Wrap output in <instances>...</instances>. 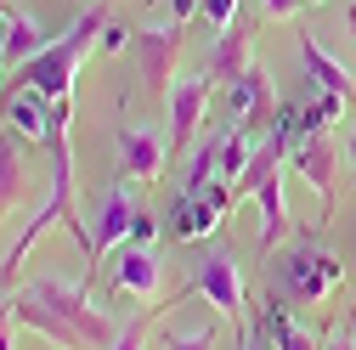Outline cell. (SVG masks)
<instances>
[{"mask_svg": "<svg viewBox=\"0 0 356 350\" xmlns=\"http://www.w3.org/2000/svg\"><path fill=\"white\" fill-rule=\"evenodd\" d=\"M102 28H108V12H102V6H85V12L68 23L63 40H51V46L40 51L29 68H17L23 85L40 91L46 102H68V97H74V79H79V62H85V51L102 40Z\"/></svg>", "mask_w": 356, "mask_h": 350, "instance_id": "6da1fadb", "label": "cell"}, {"mask_svg": "<svg viewBox=\"0 0 356 350\" xmlns=\"http://www.w3.org/2000/svg\"><path fill=\"white\" fill-rule=\"evenodd\" d=\"M40 305H51V311L85 339V350H113V322L97 311V305H91V283H63V277H40L34 288H29Z\"/></svg>", "mask_w": 356, "mask_h": 350, "instance_id": "7a4b0ae2", "label": "cell"}, {"mask_svg": "<svg viewBox=\"0 0 356 350\" xmlns=\"http://www.w3.org/2000/svg\"><path fill=\"white\" fill-rule=\"evenodd\" d=\"M277 283L305 299V305H323L339 283H345V260L328 254V249H311V243H294L289 254H277Z\"/></svg>", "mask_w": 356, "mask_h": 350, "instance_id": "3957f363", "label": "cell"}, {"mask_svg": "<svg viewBox=\"0 0 356 350\" xmlns=\"http://www.w3.org/2000/svg\"><path fill=\"white\" fill-rule=\"evenodd\" d=\"M193 294H204L215 311L227 317V322H238V333L249 339V294H243V272H238V260H232L227 249L198 260V272H193Z\"/></svg>", "mask_w": 356, "mask_h": 350, "instance_id": "277c9868", "label": "cell"}, {"mask_svg": "<svg viewBox=\"0 0 356 350\" xmlns=\"http://www.w3.org/2000/svg\"><path fill=\"white\" fill-rule=\"evenodd\" d=\"M232 203H238V192L227 181H209L204 192H181V198L170 203V232L181 238V243H198V238H209L232 215Z\"/></svg>", "mask_w": 356, "mask_h": 350, "instance_id": "5b68a950", "label": "cell"}, {"mask_svg": "<svg viewBox=\"0 0 356 350\" xmlns=\"http://www.w3.org/2000/svg\"><path fill=\"white\" fill-rule=\"evenodd\" d=\"M113 153L130 181H159L170 158V136H159V124H113Z\"/></svg>", "mask_w": 356, "mask_h": 350, "instance_id": "8992f818", "label": "cell"}, {"mask_svg": "<svg viewBox=\"0 0 356 350\" xmlns=\"http://www.w3.org/2000/svg\"><path fill=\"white\" fill-rule=\"evenodd\" d=\"M227 97H232V124L254 130V136H266V130H272V119H277V108H283L272 74H266L260 62H249V74L227 85Z\"/></svg>", "mask_w": 356, "mask_h": 350, "instance_id": "52a82bcc", "label": "cell"}, {"mask_svg": "<svg viewBox=\"0 0 356 350\" xmlns=\"http://www.w3.org/2000/svg\"><path fill=\"white\" fill-rule=\"evenodd\" d=\"M209 97H215V79H209L204 68L170 85V153H175V147H187V142L198 136V124H204V108H209Z\"/></svg>", "mask_w": 356, "mask_h": 350, "instance_id": "ba28073f", "label": "cell"}, {"mask_svg": "<svg viewBox=\"0 0 356 350\" xmlns=\"http://www.w3.org/2000/svg\"><path fill=\"white\" fill-rule=\"evenodd\" d=\"M289 169L300 175V181L317 192V203H323V215H334V169H339V153H334V142L328 136H305L294 153H289Z\"/></svg>", "mask_w": 356, "mask_h": 350, "instance_id": "9c48e42d", "label": "cell"}, {"mask_svg": "<svg viewBox=\"0 0 356 350\" xmlns=\"http://www.w3.org/2000/svg\"><path fill=\"white\" fill-rule=\"evenodd\" d=\"M136 203H130V192L124 187H108L102 198H97V221H91V249L97 254H108V249H124L130 243V226H136ZM91 277H97V260H91Z\"/></svg>", "mask_w": 356, "mask_h": 350, "instance_id": "30bf717a", "label": "cell"}, {"mask_svg": "<svg viewBox=\"0 0 356 350\" xmlns=\"http://www.w3.org/2000/svg\"><path fill=\"white\" fill-rule=\"evenodd\" d=\"M159 283H164L159 249H142V243L113 249V288H119V294H130V299H159Z\"/></svg>", "mask_w": 356, "mask_h": 350, "instance_id": "8fae6325", "label": "cell"}, {"mask_svg": "<svg viewBox=\"0 0 356 350\" xmlns=\"http://www.w3.org/2000/svg\"><path fill=\"white\" fill-rule=\"evenodd\" d=\"M181 23H159V28H142L136 34V62H142V79L147 85H170L175 74V57H181Z\"/></svg>", "mask_w": 356, "mask_h": 350, "instance_id": "7c38bea8", "label": "cell"}, {"mask_svg": "<svg viewBox=\"0 0 356 350\" xmlns=\"http://www.w3.org/2000/svg\"><path fill=\"white\" fill-rule=\"evenodd\" d=\"M51 108L57 102H46L40 91H12L0 102V124H6L12 136H23V142H46L51 136Z\"/></svg>", "mask_w": 356, "mask_h": 350, "instance_id": "4fadbf2b", "label": "cell"}, {"mask_svg": "<svg viewBox=\"0 0 356 350\" xmlns=\"http://www.w3.org/2000/svg\"><path fill=\"white\" fill-rule=\"evenodd\" d=\"M0 46H6V68H29L40 51L51 46V40H46V28H40V17L12 12L6 23H0Z\"/></svg>", "mask_w": 356, "mask_h": 350, "instance_id": "5bb4252c", "label": "cell"}, {"mask_svg": "<svg viewBox=\"0 0 356 350\" xmlns=\"http://www.w3.org/2000/svg\"><path fill=\"white\" fill-rule=\"evenodd\" d=\"M12 317H17L23 328H34V333H46L57 350H85V339H79V333L51 311V305H40L34 294H17V299H12Z\"/></svg>", "mask_w": 356, "mask_h": 350, "instance_id": "9a60e30c", "label": "cell"}, {"mask_svg": "<svg viewBox=\"0 0 356 350\" xmlns=\"http://www.w3.org/2000/svg\"><path fill=\"white\" fill-rule=\"evenodd\" d=\"M300 57H305L311 79H317L328 97H345V102L356 97V85H350V68H345L339 57H328V51H323V40H317V34H300Z\"/></svg>", "mask_w": 356, "mask_h": 350, "instance_id": "2e32d148", "label": "cell"}, {"mask_svg": "<svg viewBox=\"0 0 356 350\" xmlns=\"http://www.w3.org/2000/svg\"><path fill=\"white\" fill-rule=\"evenodd\" d=\"M289 187H283V169L272 175V181H260V192H254V209H260V249H277L283 243V232H289V198H283Z\"/></svg>", "mask_w": 356, "mask_h": 350, "instance_id": "e0dca14e", "label": "cell"}, {"mask_svg": "<svg viewBox=\"0 0 356 350\" xmlns=\"http://www.w3.org/2000/svg\"><path fill=\"white\" fill-rule=\"evenodd\" d=\"M249 62H254V57H249V28H227V34L215 40V51H209V68H204V74L232 85V79L249 74Z\"/></svg>", "mask_w": 356, "mask_h": 350, "instance_id": "ac0fdd59", "label": "cell"}, {"mask_svg": "<svg viewBox=\"0 0 356 350\" xmlns=\"http://www.w3.org/2000/svg\"><path fill=\"white\" fill-rule=\"evenodd\" d=\"M266 333H272V350H328V339L305 333V328L289 317V305H283V299L266 305Z\"/></svg>", "mask_w": 356, "mask_h": 350, "instance_id": "d6986e66", "label": "cell"}, {"mask_svg": "<svg viewBox=\"0 0 356 350\" xmlns=\"http://www.w3.org/2000/svg\"><path fill=\"white\" fill-rule=\"evenodd\" d=\"M23 203V158L12 130H0V209H17Z\"/></svg>", "mask_w": 356, "mask_h": 350, "instance_id": "ffe728a7", "label": "cell"}, {"mask_svg": "<svg viewBox=\"0 0 356 350\" xmlns=\"http://www.w3.org/2000/svg\"><path fill=\"white\" fill-rule=\"evenodd\" d=\"M283 158H289L283 147H272V142H260V147H254V158H249V169L238 175V187H232V192H238V198H254V192H260V181H272Z\"/></svg>", "mask_w": 356, "mask_h": 350, "instance_id": "44dd1931", "label": "cell"}, {"mask_svg": "<svg viewBox=\"0 0 356 350\" xmlns=\"http://www.w3.org/2000/svg\"><path fill=\"white\" fill-rule=\"evenodd\" d=\"M339 108H345V97H328V91H323L317 102L305 108V136H323V130L339 119Z\"/></svg>", "mask_w": 356, "mask_h": 350, "instance_id": "7402d4cb", "label": "cell"}, {"mask_svg": "<svg viewBox=\"0 0 356 350\" xmlns=\"http://www.w3.org/2000/svg\"><path fill=\"white\" fill-rule=\"evenodd\" d=\"M164 350H215V328H164Z\"/></svg>", "mask_w": 356, "mask_h": 350, "instance_id": "603a6c76", "label": "cell"}, {"mask_svg": "<svg viewBox=\"0 0 356 350\" xmlns=\"http://www.w3.org/2000/svg\"><path fill=\"white\" fill-rule=\"evenodd\" d=\"M204 17H209V28H215V34L238 28V0H204Z\"/></svg>", "mask_w": 356, "mask_h": 350, "instance_id": "cb8c5ba5", "label": "cell"}, {"mask_svg": "<svg viewBox=\"0 0 356 350\" xmlns=\"http://www.w3.org/2000/svg\"><path fill=\"white\" fill-rule=\"evenodd\" d=\"M147 328H153V317L124 322V328H119V339H113V350H142V344H147Z\"/></svg>", "mask_w": 356, "mask_h": 350, "instance_id": "d4e9b609", "label": "cell"}, {"mask_svg": "<svg viewBox=\"0 0 356 350\" xmlns=\"http://www.w3.org/2000/svg\"><path fill=\"white\" fill-rule=\"evenodd\" d=\"M97 46H102L108 57H113V51H124V46H130V28H124V23H108V28H102V40H97Z\"/></svg>", "mask_w": 356, "mask_h": 350, "instance_id": "484cf974", "label": "cell"}, {"mask_svg": "<svg viewBox=\"0 0 356 350\" xmlns=\"http://www.w3.org/2000/svg\"><path fill=\"white\" fill-rule=\"evenodd\" d=\"M153 238H159V221H153V215L142 209V215H136V226H130V243H142V249H153Z\"/></svg>", "mask_w": 356, "mask_h": 350, "instance_id": "4316f807", "label": "cell"}, {"mask_svg": "<svg viewBox=\"0 0 356 350\" xmlns=\"http://www.w3.org/2000/svg\"><path fill=\"white\" fill-rule=\"evenodd\" d=\"M12 299H0V350H12Z\"/></svg>", "mask_w": 356, "mask_h": 350, "instance_id": "83f0119b", "label": "cell"}, {"mask_svg": "<svg viewBox=\"0 0 356 350\" xmlns=\"http://www.w3.org/2000/svg\"><path fill=\"white\" fill-rule=\"evenodd\" d=\"M294 6H300V0H266V17H272V23H289Z\"/></svg>", "mask_w": 356, "mask_h": 350, "instance_id": "f1b7e54d", "label": "cell"}, {"mask_svg": "<svg viewBox=\"0 0 356 350\" xmlns=\"http://www.w3.org/2000/svg\"><path fill=\"white\" fill-rule=\"evenodd\" d=\"M193 12H204V0H170V17H175V23H187Z\"/></svg>", "mask_w": 356, "mask_h": 350, "instance_id": "f546056e", "label": "cell"}, {"mask_svg": "<svg viewBox=\"0 0 356 350\" xmlns=\"http://www.w3.org/2000/svg\"><path fill=\"white\" fill-rule=\"evenodd\" d=\"M328 350H356V339H350V328H334V333H328Z\"/></svg>", "mask_w": 356, "mask_h": 350, "instance_id": "4dcf8cb0", "label": "cell"}, {"mask_svg": "<svg viewBox=\"0 0 356 350\" xmlns=\"http://www.w3.org/2000/svg\"><path fill=\"white\" fill-rule=\"evenodd\" d=\"M345 23H350V34H356V6H350V12H345Z\"/></svg>", "mask_w": 356, "mask_h": 350, "instance_id": "1f68e13d", "label": "cell"}, {"mask_svg": "<svg viewBox=\"0 0 356 350\" xmlns=\"http://www.w3.org/2000/svg\"><path fill=\"white\" fill-rule=\"evenodd\" d=\"M0 74H6V46H0ZM0 102H6V97H0Z\"/></svg>", "mask_w": 356, "mask_h": 350, "instance_id": "d6a6232c", "label": "cell"}, {"mask_svg": "<svg viewBox=\"0 0 356 350\" xmlns=\"http://www.w3.org/2000/svg\"><path fill=\"white\" fill-rule=\"evenodd\" d=\"M6 17H12V6H6V0H0V23H6Z\"/></svg>", "mask_w": 356, "mask_h": 350, "instance_id": "836d02e7", "label": "cell"}, {"mask_svg": "<svg viewBox=\"0 0 356 350\" xmlns=\"http://www.w3.org/2000/svg\"><path fill=\"white\" fill-rule=\"evenodd\" d=\"M350 164H356V130H350Z\"/></svg>", "mask_w": 356, "mask_h": 350, "instance_id": "e575fe53", "label": "cell"}, {"mask_svg": "<svg viewBox=\"0 0 356 350\" xmlns=\"http://www.w3.org/2000/svg\"><path fill=\"white\" fill-rule=\"evenodd\" d=\"M243 350H260V344H254V339H243Z\"/></svg>", "mask_w": 356, "mask_h": 350, "instance_id": "d590c367", "label": "cell"}, {"mask_svg": "<svg viewBox=\"0 0 356 350\" xmlns=\"http://www.w3.org/2000/svg\"><path fill=\"white\" fill-rule=\"evenodd\" d=\"M300 6H323V0H300Z\"/></svg>", "mask_w": 356, "mask_h": 350, "instance_id": "8d00e7d4", "label": "cell"}]
</instances>
